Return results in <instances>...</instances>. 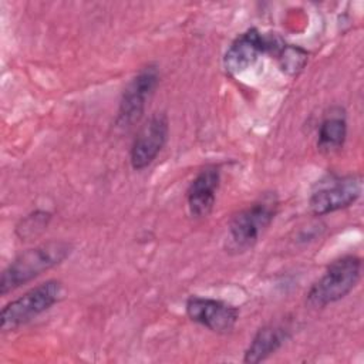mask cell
I'll list each match as a JSON object with an SVG mask.
<instances>
[{
  "instance_id": "1",
  "label": "cell",
  "mask_w": 364,
  "mask_h": 364,
  "mask_svg": "<svg viewBox=\"0 0 364 364\" xmlns=\"http://www.w3.org/2000/svg\"><path fill=\"white\" fill-rule=\"evenodd\" d=\"M74 247L67 240H48L24 250L10 262L0 277V294L6 296L40 274L61 264Z\"/></svg>"
},
{
  "instance_id": "2",
  "label": "cell",
  "mask_w": 364,
  "mask_h": 364,
  "mask_svg": "<svg viewBox=\"0 0 364 364\" xmlns=\"http://www.w3.org/2000/svg\"><path fill=\"white\" fill-rule=\"evenodd\" d=\"M279 210V198L274 192H266L259 199L237 210L228 223L225 249L230 255H242L259 242L274 220Z\"/></svg>"
},
{
  "instance_id": "3",
  "label": "cell",
  "mask_w": 364,
  "mask_h": 364,
  "mask_svg": "<svg viewBox=\"0 0 364 364\" xmlns=\"http://www.w3.org/2000/svg\"><path fill=\"white\" fill-rule=\"evenodd\" d=\"M363 262L357 255H343L334 259L324 273L306 293V303L313 309H324L350 294L361 279Z\"/></svg>"
},
{
  "instance_id": "4",
  "label": "cell",
  "mask_w": 364,
  "mask_h": 364,
  "mask_svg": "<svg viewBox=\"0 0 364 364\" xmlns=\"http://www.w3.org/2000/svg\"><path fill=\"white\" fill-rule=\"evenodd\" d=\"M63 294V283L55 279L46 280L17 299L9 301L0 311V328L14 331L40 314L50 310Z\"/></svg>"
},
{
  "instance_id": "5",
  "label": "cell",
  "mask_w": 364,
  "mask_h": 364,
  "mask_svg": "<svg viewBox=\"0 0 364 364\" xmlns=\"http://www.w3.org/2000/svg\"><path fill=\"white\" fill-rule=\"evenodd\" d=\"M363 192L361 175H330L314 186L309 198V209L316 216H324L351 206Z\"/></svg>"
},
{
  "instance_id": "6",
  "label": "cell",
  "mask_w": 364,
  "mask_h": 364,
  "mask_svg": "<svg viewBox=\"0 0 364 364\" xmlns=\"http://www.w3.org/2000/svg\"><path fill=\"white\" fill-rule=\"evenodd\" d=\"M283 38L277 34H263L257 28L252 27L239 34L228 47L223 55V67L228 74L239 75L253 67L263 54H272L277 51Z\"/></svg>"
},
{
  "instance_id": "7",
  "label": "cell",
  "mask_w": 364,
  "mask_h": 364,
  "mask_svg": "<svg viewBox=\"0 0 364 364\" xmlns=\"http://www.w3.org/2000/svg\"><path fill=\"white\" fill-rule=\"evenodd\" d=\"M159 84V70L155 64L142 67L127 84L122 91L115 125L119 128H131L144 115L151 97Z\"/></svg>"
},
{
  "instance_id": "8",
  "label": "cell",
  "mask_w": 364,
  "mask_h": 364,
  "mask_svg": "<svg viewBox=\"0 0 364 364\" xmlns=\"http://www.w3.org/2000/svg\"><path fill=\"white\" fill-rule=\"evenodd\" d=\"M169 135V119L165 112L152 114L138 129L131 149L129 162L132 169L148 168L164 149Z\"/></svg>"
},
{
  "instance_id": "9",
  "label": "cell",
  "mask_w": 364,
  "mask_h": 364,
  "mask_svg": "<svg viewBox=\"0 0 364 364\" xmlns=\"http://www.w3.org/2000/svg\"><path fill=\"white\" fill-rule=\"evenodd\" d=\"M185 311L193 323L218 334L230 333L239 320V309L236 306L212 297L189 296L185 303Z\"/></svg>"
},
{
  "instance_id": "10",
  "label": "cell",
  "mask_w": 364,
  "mask_h": 364,
  "mask_svg": "<svg viewBox=\"0 0 364 364\" xmlns=\"http://www.w3.org/2000/svg\"><path fill=\"white\" fill-rule=\"evenodd\" d=\"M220 183V171L216 165H206L191 181L186 189L189 213L196 218H206L213 210L216 192Z\"/></svg>"
},
{
  "instance_id": "11",
  "label": "cell",
  "mask_w": 364,
  "mask_h": 364,
  "mask_svg": "<svg viewBox=\"0 0 364 364\" xmlns=\"http://www.w3.org/2000/svg\"><path fill=\"white\" fill-rule=\"evenodd\" d=\"M290 337V328L282 323H269L257 330L243 354V363L257 364L274 354Z\"/></svg>"
},
{
  "instance_id": "12",
  "label": "cell",
  "mask_w": 364,
  "mask_h": 364,
  "mask_svg": "<svg viewBox=\"0 0 364 364\" xmlns=\"http://www.w3.org/2000/svg\"><path fill=\"white\" fill-rule=\"evenodd\" d=\"M347 139V118L341 107H333L324 114L317 129V148L323 154H333L344 146Z\"/></svg>"
},
{
  "instance_id": "13",
  "label": "cell",
  "mask_w": 364,
  "mask_h": 364,
  "mask_svg": "<svg viewBox=\"0 0 364 364\" xmlns=\"http://www.w3.org/2000/svg\"><path fill=\"white\" fill-rule=\"evenodd\" d=\"M280 70L287 75H297L309 61V53L297 46L286 44L284 41L274 53Z\"/></svg>"
},
{
  "instance_id": "14",
  "label": "cell",
  "mask_w": 364,
  "mask_h": 364,
  "mask_svg": "<svg viewBox=\"0 0 364 364\" xmlns=\"http://www.w3.org/2000/svg\"><path fill=\"white\" fill-rule=\"evenodd\" d=\"M51 213L47 212V210H34L31 213H28L27 216H24L16 226V233L20 239H24V240H30L38 235H41L50 220H51Z\"/></svg>"
}]
</instances>
